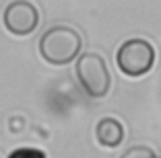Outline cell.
<instances>
[{"label":"cell","mask_w":161,"mask_h":158,"mask_svg":"<svg viewBox=\"0 0 161 158\" xmlns=\"http://www.w3.org/2000/svg\"><path fill=\"white\" fill-rule=\"evenodd\" d=\"M83 39L80 33L66 25L50 27L39 39V54L52 66H66L75 62L80 54Z\"/></svg>","instance_id":"cell-1"},{"label":"cell","mask_w":161,"mask_h":158,"mask_svg":"<svg viewBox=\"0 0 161 158\" xmlns=\"http://www.w3.org/2000/svg\"><path fill=\"white\" fill-rule=\"evenodd\" d=\"M76 78H79L80 86L85 89V93L93 99H103L109 93L112 86V76L105 66V60L99 54L87 51L80 54L76 60Z\"/></svg>","instance_id":"cell-2"},{"label":"cell","mask_w":161,"mask_h":158,"mask_svg":"<svg viewBox=\"0 0 161 158\" xmlns=\"http://www.w3.org/2000/svg\"><path fill=\"white\" fill-rule=\"evenodd\" d=\"M116 64L126 76L138 78L147 74L155 64V47L142 37H132L118 47Z\"/></svg>","instance_id":"cell-3"},{"label":"cell","mask_w":161,"mask_h":158,"mask_svg":"<svg viewBox=\"0 0 161 158\" xmlns=\"http://www.w3.org/2000/svg\"><path fill=\"white\" fill-rule=\"evenodd\" d=\"M4 27L13 35H29L39 25V13L27 0H14L4 8Z\"/></svg>","instance_id":"cell-4"},{"label":"cell","mask_w":161,"mask_h":158,"mask_svg":"<svg viewBox=\"0 0 161 158\" xmlns=\"http://www.w3.org/2000/svg\"><path fill=\"white\" fill-rule=\"evenodd\" d=\"M95 135L103 148H116L124 140V127L114 117H101L95 125Z\"/></svg>","instance_id":"cell-5"},{"label":"cell","mask_w":161,"mask_h":158,"mask_svg":"<svg viewBox=\"0 0 161 158\" xmlns=\"http://www.w3.org/2000/svg\"><path fill=\"white\" fill-rule=\"evenodd\" d=\"M120 158H157V156L153 152V148H149V146H132V148H128Z\"/></svg>","instance_id":"cell-6"},{"label":"cell","mask_w":161,"mask_h":158,"mask_svg":"<svg viewBox=\"0 0 161 158\" xmlns=\"http://www.w3.org/2000/svg\"><path fill=\"white\" fill-rule=\"evenodd\" d=\"M8 158H46V154L37 148H19V150H14Z\"/></svg>","instance_id":"cell-7"},{"label":"cell","mask_w":161,"mask_h":158,"mask_svg":"<svg viewBox=\"0 0 161 158\" xmlns=\"http://www.w3.org/2000/svg\"><path fill=\"white\" fill-rule=\"evenodd\" d=\"M159 158H161V156H159Z\"/></svg>","instance_id":"cell-8"}]
</instances>
